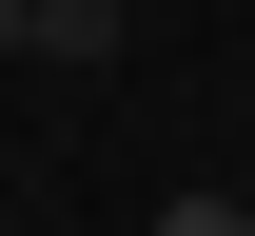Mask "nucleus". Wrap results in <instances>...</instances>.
I'll return each mask as SVG.
<instances>
[{"mask_svg":"<svg viewBox=\"0 0 255 236\" xmlns=\"http://www.w3.org/2000/svg\"><path fill=\"white\" fill-rule=\"evenodd\" d=\"M0 59H39V0H0Z\"/></svg>","mask_w":255,"mask_h":236,"instance_id":"2","label":"nucleus"},{"mask_svg":"<svg viewBox=\"0 0 255 236\" xmlns=\"http://www.w3.org/2000/svg\"><path fill=\"white\" fill-rule=\"evenodd\" d=\"M157 236H255V197H157Z\"/></svg>","mask_w":255,"mask_h":236,"instance_id":"1","label":"nucleus"}]
</instances>
